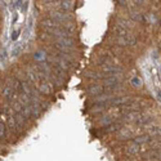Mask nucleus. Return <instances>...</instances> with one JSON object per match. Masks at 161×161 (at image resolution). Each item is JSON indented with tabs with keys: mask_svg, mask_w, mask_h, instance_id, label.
<instances>
[{
	"mask_svg": "<svg viewBox=\"0 0 161 161\" xmlns=\"http://www.w3.org/2000/svg\"><path fill=\"white\" fill-rule=\"evenodd\" d=\"M86 77H89V79H103V76H101V74H98V72H86Z\"/></svg>",
	"mask_w": 161,
	"mask_h": 161,
	"instance_id": "nucleus-10",
	"label": "nucleus"
},
{
	"mask_svg": "<svg viewBox=\"0 0 161 161\" xmlns=\"http://www.w3.org/2000/svg\"><path fill=\"white\" fill-rule=\"evenodd\" d=\"M103 92H105V88L102 85H97V84L89 85L86 88V93L92 97H99V95L103 94Z\"/></svg>",
	"mask_w": 161,
	"mask_h": 161,
	"instance_id": "nucleus-2",
	"label": "nucleus"
},
{
	"mask_svg": "<svg viewBox=\"0 0 161 161\" xmlns=\"http://www.w3.org/2000/svg\"><path fill=\"white\" fill-rule=\"evenodd\" d=\"M63 28H65V30L68 32V35H72V34H74L75 32V25H74V23H72L71 21H68V22H66L65 23V25H63Z\"/></svg>",
	"mask_w": 161,
	"mask_h": 161,
	"instance_id": "nucleus-8",
	"label": "nucleus"
},
{
	"mask_svg": "<svg viewBox=\"0 0 161 161\" xmlns=\"http://www.w3.org/2000/svg\"><path fill=\"white\" fill-rule=\"evenodd\" d=\"M131 82H133L134 85H142V80H140L139 77H134V79L131 80Z\"/></svg>",
	"mask_w": 161,
	"mask_h": 161,
	"instance_id": "nucleus-12",
	"label": "nucleus"
},
{
	"mask_svg": "<svg viewBox=\"0 0 161 161\" xmlns=\"http://www.w3.org/2000/svg\"><path fill=\"white\" fill-rule=\"evenodd\" d=\"M150 140H151V138H150L148 135H140V137H137V138L134 139V142L139 144V143H146V142H150Z\"/></svg>",
	"mask_w": 161,
	"mask_h": 161,
	"instance_id": "nucleus-9",
	"label": "nucleus"
},
{
	"mask_svg": "<svg viewBox=\"0 0 161 161\" xmlns=\"http://www.w3.org/2000/svg\"><path fill=\"white\" fill-rule=\"evenodd\" d=\"M153 118H148V116H140V118H137L135 119V123L139 124V125H146L148 124L150 121H152Z\"/></svg>",
	"mask_w": 161,
	"mask_h": 161,
	"instance_id": "nucleus-7",
	"label": "nucleus"
},
{
	"mask_svg": "<svg viewBox=\"0 0 161 161\" xmlns=\"http://www.w3.org/2000/svg\"><path fill=\"white\" fill-rule=\"evenodd\" d=\"M74 8V0H61V4L60 7H58V9L62 12H70L71 9Z\"/></svg>",
	"mask_w": 161,
	"mask_h": 161,
	"instance_id": "nucleus-4",
	"label": "nucleus"
},
{
	"mask_svg": "<svg viewBox=\"0 0 161 161\" xmlns=\"http://www.w3.org/2000/svg\"><path fill=\"white\" fill-rule=\"evenodd\" d=\"M0 128H2V130H0V137L4 138V137H5V125H4L3 121L0 123Z\"/></svg>",
	"mask_w": 161,
	"mask_h": 161,
	"instance_id": "nucleus-11",
	"label": "nucleus"
},
{
	"mask_svg": "<svg viewBox=\"0 0 161 161\" xmlns=\"http://www.w3.org/2000/svg\"><path fill=\"white\" fill-rule=\"evenodd\" d=\"M157 94H159V99L161 101V92H159V93H157Z\"/></svg>",
	"mask_w": 161,
	"mask_h": 161,
	"instance_id": "nucleus-15",
	"label": "nucleus"
},
{
	"mask_svg": "<svg viewBox=\"0 0 161 161\" xmlns=\"http://www.w3.org/2000/svg\"><path fill=\"white\" fill-rule=\"evenodd\" d=\"M17 37H18V31H14L12 34V40H17Z\"/></svg>",
	"mask_w": 161,
	"mask_h": 161,
	"instance_id": "nucleus-13",
	"label": "nucleus"
},
{
	"mask_svg": "<svg viewBox=\"0 0 161 161\" xmlns=\"http://www.w3.org/2000/svg\"><path fill=\"white\" fill-rule=\"evenodd\" d=\"M44 3H56V2H60V0H43Z\"/></svg>",
	"mask_w": 161,
	"mask_h": 161,
	"instance_id": "nucleus-14",
	"label": "nucleus"
},
{
	"mask_svg": "<svg viewBox=\"0 0 161 161\" xmlns=\"http://www.w3.org/2000/svg\"><path fill=\"white\" fill-rule=\"evenodd\" d=\"M50 17H53L57 22H60V23H66L68 21H72V17L70 16V14H67L66 12H62V11L50 12Z\"/></svg>",
	"mask_w": 161,
	"mask_h": 161,
	"instance_id": "nucleus-1",
	"label": "nucleus"
},
{
	"mask_svg": "<svg viewBox=\"0 0 161 161\" xmlns=\"http://www.w3.org/2000/svg\"><path fill=\"white\" fill-rule=\"evenodd\" d=\"M138 151H139V147H138V143H135L133 146H129L128 148H126V155H129V156H135L137 153H138Z\"/></svg>",
	"mask_w": 161,
	"mask_h": 161,
	"instance_id": "nucleus-5",
	"label": "nucleus"
},
{
	"mask_svg": "<svg viewBox=\"0 0 161 161\" xmlns=\"http://www.w3.org/2000/svg\"><path fill=\"white\" fill-rule=\"evenodd\" d=\"M41 26L44 27V30H47V28H50V27H56V26H60V22H57L53 17H47L44 18L41 21Z\"/></svg>",
	"mask_w": 161,
	"mask_h": 161,
	"instance_id": "nucleus-3",
	"label": "nucleus"
},
{
	"mask_svg": "<svg viewBox=\"0 0 161 161\" xmlns=\"http://www.w3.org/2000/svg\"><path fill=\"white\" fill-rule=\"evenodd\" d=\"M148 133L153 137H157V138H161V125L157 126H152V128L148 129Z\"/></svg>",
	"mask_w": 161,
	"mask_h": 161,
	"instance_id": "nucleus-6",
	"label": "nucleus"
}]
</instances>
